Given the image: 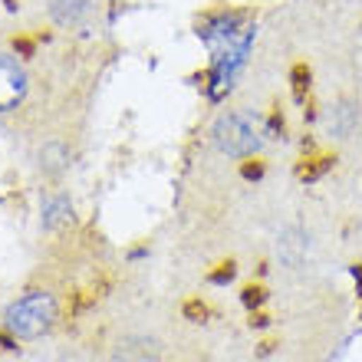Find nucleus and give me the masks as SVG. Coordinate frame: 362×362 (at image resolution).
I'll list each match as a JSON object with an SVG mask.
<instances>
[{
	"instance_id": "1",
	"label": "nucleus",
	"mask_w": 362,
	"mask_h": 362,
	"mask_svg": "<svg viewBox=\"0 0 362 362\" xmlns=\"http://www.w3.org/2000/svg\"><path fill=\"white\" fill-rule=\"evenodd\" d=\"M57 320L59 303L47 290H30L4 310V329H10L17 339H43L47 333H53Z\"/></svg>"
},
{
	"instance_id": "2",
	"label": "nucleus",
	"mask_w": 362,
	"mask_h": 362,
	"mask_svg": "<svg viewBox=\"0 0 362 362\" xmlns=\"http://www.w3.org/2000/svg\"><path fill=\"white\" fill-rule=\"evenodd\" d=\"M211 139L218 145V152L230 155V158H250L264 142V125L260 115L247 112V109H234L214 119L211 125Z\"/></svg>"
},
{
	"instance_id": "3",
	"label": "nucleus",
	"mask_w": 362,
	"mask_h": 362,
	"mask_svg": "<svg viewBox=\"0 0 362 362\" xmlns=\"http://www.w3.org/2000/svg\"><path fill=\"white\" fill-rule=\"evenodd\" d=\"M27 95V73L17 59H10L7 53H0V112L17 109Z\"/></svg>"
},
{
	"instance_id": "4",
	"label": "nucleus",
	"mask_w": 362,
	"mask_h": 362,
	"mask_svg": "<svg viewBox=\"0 0 362 362\" xmlns=\"http://www.w3.org/2000/svg\"><path fill=\"white\" fill-rule=\"evenodd\" d=\"M112 362H162V346L152 336H125L112 349Z\"/></svg>"
},
{
	"instance_id": "5",
	"label": "nucleus",
	"mask_w": 362,
	"mask_h": 362,
	"mask_svg": "<svg viewBox=\"0 0 362 362\" xmlns=\"http://www.w3.org/2000/svg\"><path fill=\"white\" fill-rule=\"evenodd\" d=\"M93 0H49V17L57 20L59 27H73L89 13Z\"/></svg>"
},
{
	"instance_id": "6",
	"label": "nucleus",
	"mask_w": 362,
	"mask_h": 362,
	"mask_svg": "<svg viewBox=\"0 0 362 362\" xmlns=\"http://www.w3.org/2000/svg\"><path fill=\"white\" fill-rule=\"evenodd\" d=\"M66 165H69V152L63 148L59 142H49V145H43V152H40V168L47 175H63L66 172Z\"/></svg>"
},
{
	"instance_id": "7",
	"label": "nucleus",
	"mask_w": 362,
	"mask_h": 362,
	"mask_svg": "<svg viewBox=\"0 0 362 362\" xmlns=\"http://www.w3.org/2000/svg\"><path fill=\"white\" fill-rule=\"evenodd\" d=\"M69 214H73V204H69L66 194H57V198H49L43 204V224L47 228H57V224L69 221Z\"/></svg>"
},
{
	"instance_id": "8",
	"label": "nucleus",
	"mask_w": 362,
	"mask_h": 362,
	"mask_svg": "<svg viewBox=\"0 0 362 362\" xmlns=\"http://www.w3.org/2000/svg\"><path fill=\"white\" fill-rule=\"evenodd\" d=\"M336 158H313V162H306L296 168V175H300V181H316V178H323L329 168H333Z\"/></svg>"
},
{
	"instance_id": "9",
	"label": "nucleus",
	"mask_w": 362,
	"mask_h": 362,
	"mask_svg": "<svg viewBox=\"0 0 362 362\" xmlns=\"http://www.w3.org/2000/svg\"><path fill=\"white\" fill-rule=\"evenodd\" d=\"M181 316H185L188 323H204V320H208V303L198 300V296H194V300H185V303H181Z\"/></svg>"
},
{
	"instance_id": "10",
	"label": "nucleus",
	"mask_w": 362,
	"mask_h": 362,
	"mask_svg": "<svg viewBox=\"0 0 362 362\" xmlns=\"http://www.w3.org/2000/svg\"><path fill=\"white\" fill-rule=\"evenodd\" d=\"M290 79H293V95L303 103L306 93H310V69L300 63V66H293V76H290Z\"/></svg>"
},
{
	"instance_id": "11",
	"label": "nucleus",
	"mask_w": 362,
	"mask_h": 362,
	"mask_svg": "<svg viewBox=\"0 0 362 362\" xmlns=\"http://www.w3.org/2000/svg\"><path fill=\"white\" fill-rule=\"evenodd\" d=\"M37 43H40V37H13V40H10L13 53H17V57H23V59H30L33 53H37Z\"/></svg>"
},
{
	"instance_id": "12",
	"label": "nucleus",
	"mask_w": 362,
	"mask_h": 362,
	"mask_svg": "<svg viewBox=\"0 0 362 362\" xmlns=\"http://www.w3.org/2000/svg\"><path fill=\"white\" fill-rule=\"evenodd\" d=\"M240 300H244V306H247V310H254V306H260L264 303V300H267V290H264V286H244V293H240Z\"/></svg>"
},
{
	"instance_id": "13",
	"label": "nucleus",
	"mask_w": 362,
	"mask_h": 362,
	"mask_svg": "<svg viewBox=\"0 0 362 362\" xmlns=\"http://www.w3.org/2000/svg\"><path fill=\"white\" fill-rule=\"evenodd\" d=\"M234 276H238V264H234V260H228V264H221V267L211 274V284H230Z\"/></svg>"
},
{
	"instance_id": "14",
	"label": "nucleus",
	"mask_w": 362,
	"mask_h": 362,
	"mask_svg": "<svg viewBox=\"0 0 362 362\" xmlns=\"http://www.w3.org/2000/svg\"><path fill=\"white\" fill-rule=\"evenodd\" d=\"M240 172H244V178H254L257 181L260 175H264V162H260V158H247V162H244V168H240Z\"/></svg>"
},
{
	"instance_id": "15",
	"label": "nucleus",
	"mask_w": 362,
	"mask_h": 362,
	"mask_svg": "<svg viewBox=\"0 0 362 362\" xmlns=\"http://www.w3.org/2000/svg\"><path fill=\"white\" fill-rule=\"evenodd\" d=\"M20 339L13 333H10V329H0V353H17L20 349Z\"/></svg>"
},
{
	"instance_id": "16",
	"label": "nucleus",
	"mask_w": 362,
	"mask_h": 362,
	"mask_svg": "<svg viewBox=\"0 0 362 362\" xmlns=\"http://www.w3.org/2000/svg\"><path fill=\"white\" fill-rule=\"evenodd\" d=\"M4 7H7V10H17V0H4Z\"/></svg>"
}]
</instances>
